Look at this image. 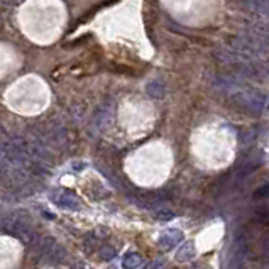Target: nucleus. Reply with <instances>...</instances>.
Masks as SVG:
<instances>
[{
	"label": "nucleus",
	"instance_id": "1",
	"mask_svg": "<svg viewBox=\"0 0 269 269\" xmlns=\"http://www.w3.org/2000/svg\"><path fill=\"white\" fill-rule=\"evenodd\" d=\"M181 239H183L181 232H179V230H176V229H171V230H166V232H164V236L161 237V244H164L163 247L170 249V247L176 246V244Z\"/></svg>",
	"mask_w": 269,
	"mask_h": 269
},
{
	"label": "nucleus",
	"instance_id": "2",
	"mask_svg": "<svg viewBox=\"0 0 269 269\" xmlns=\"http://www.w3.org/2000/svg\"><path fill=\"white\" fill-rule=\"evenodd\" d=\"M124 266L126 268H141L142 266V257H141L139 254H134V253L126 254V257H124Z\"/></svg>",
	"mask_w": 269,
	"mask_h": 269
},
{
	"label": "nucleus",
	"instance_id": "3",
	"mask_svg": "<svg viewBox=\"0 0 269 269\" xmlns=\"http://www.w3.org/2000/svg\"><path fill=\"white\" fill-rule=\"evenodd\" d=\"M147 92H149L151 95L156 96V98H161V96H163V93H164V87L156 81V83H153V85H149V87H147Z\"/></svg>",
	"mask_w": 269,
	"mask_h": 269
}]
</instances>
